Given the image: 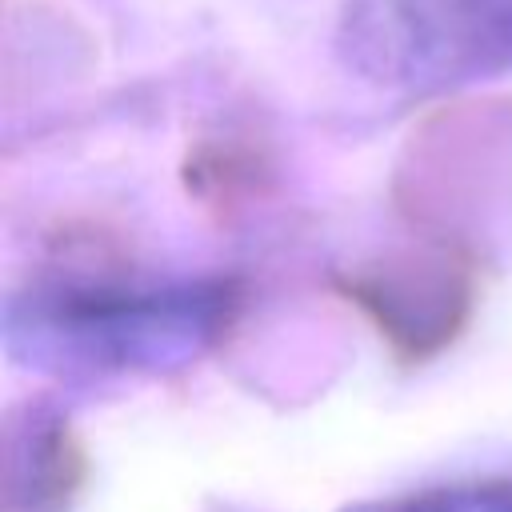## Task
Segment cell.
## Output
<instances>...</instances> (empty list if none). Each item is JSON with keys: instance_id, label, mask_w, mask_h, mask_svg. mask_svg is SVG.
<instances>
[{"instance_id": "1", "label": "cell", "mask_w": 512, "mask_h": 512, "mask_svg": "<svg viewBox=\"0 0 512 512\" xmlns=\"http://www.w3.org/2000/svg\"><path fill=\"white\" fill-rule=\"evenodd\" d=\"M376 512H512V480H476L392 500Z\"/></svg>"}]
</instances>
